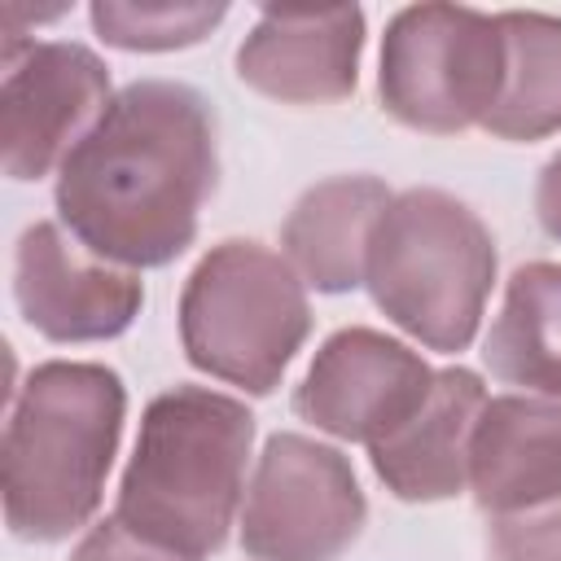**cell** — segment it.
Returning <instances> with one entry per match:
<instances>
[{
    "instance_id": "52a82bcc",
    "label": "cell",
    "mask_w": 561,
    "mask_h": 561,
    "mask_svg": "<svg viewBox=\"0 0 561 561\" xmlns=\"http://www.w3.org/2000/svg\"><path fill=\"white\" fill-rule=\"evenodd\" d=\"M368 500L351 460L307 434H272L241 508V548L254 561H337L364 530Z\"/></svg>"
},
{
    "instance_id": "9c48e42d",
    "label": "cell",
    "mask_w": 561,
    "mask_h": 561,
    "mask_svg": "<svg viewBox=\"0 0 561 561\" xmlns=\"http://www.w3.org/2000/svg\"><path fill=\"white\" fill-rule=\"evenodd\" d=\"M434 390V368L377 329H337L294 390V412L346 443H381Z\"/></svg>"
},
{
    "instance_id": "ba28073f",
    "label": "cell",
    "mask_w": 561,
    "mask_h": 561,
    "mask_svg": "<svg viewBox=\"0 0 561 561\" xmlns=\"http://www.w3.org/2000/svg\"><path fill=\"white\" fill-rule=\"evenodd\" d=\"M105 61L70 39H4V175L39 180L66 162L110 105Z\"/></svg>"
},
{
    "instance_id": "8fae6325",
    "label": "cell",
    "mask_w": 561,
    "mask_h": 561,
    "mask_svg": "<svg viewBox=\"0 0 561 561\" xmlns=\"http://www.w3.org/2000/svg\"><path fill=\"white\" fill-rule=\"evenodd\" d=\"M364 9H263L237 48V79L280 105H329L355 92Z\"/></svg>"
},
{
    "instance_id": "30bf717a",
    "label": "cell",
    "mask_w": 561,
    "mask_h": 561,
    "mask_svg": "<svg viewBox=\"0 0 561 561\" xmlns=\"http://www.w3.org/2000/svg\"><path fill=\"white\" fill-rule=\"evenodd\" d=\"M13 298L48 342H105L131 329L145 307L136 272L83 250L61 224H31L13 250Z\"/></svg>"
},
{
    "instance_id": "4fadbf2b",
    "label": "cell",
    "mask_w": 561,
    "mask_h": 561,
    "mask_svg": "<svg viewBox=\"0 0 561 561\" xmlns=\"http://www.w3.org/2000/svg\"><path fill=\"white\" fill-rule=\"evenodd\" d=\"M469 486L491 517L561 500V399H486L469 447Z\"/></svg>"
},
{
    "instance_id": "9a60e30c",
    "label": "cell",
    "mask_w": 561,
    "mask_h": 561,
    "mask_svg": "<svg viewBox=\"0 0 561 561\" xmlns=\"http://www.w3.org/2000/svg\"><path fill=\"white\" fill-rule=\"evenodd\" d=\"M482 359L500 381L561 399V263H526L508 276Z\"/></svg>"
},
{
    "instance_id": "277c9868",
    "label": "cell",
    "mask_w": 561,
    "mask_h": 561,
    "mask_svg": "<svg viewBox=\"0 0 561 561\" xmlns=\"http://www.w3.org/2000/svg\"><path fill=\"white\" fill-rule=\"evenodd\" d=\"M364 285L377 311L438 355L473 342L491 285V228L443 188L394 193L368 245Z\"/></svg>"
},
{
    "instance_id": "6da1fadb",
    "label": "cell",
    "mask_w": 561,
    "mask_h": 561,
    "mask_svg": "<svg viewBox=\"0 0 561 561\" xmlns=\"http://www.w3.org/2000/svg\"><path fill=\"white\" fill-rule=\"evenodd\" d=\"M219 180L215 110L175 79L127 83L57 167L61 228L114 267L180 259Z\"/></svg>"
},
{
    "instance_id": "ffe728a7",
    "label": "cell",
    "mask_w": 561,
    "mask_h": 561,
    "mask_svg": "<svg viewBox=\"0 0 561 561\" xmlns=\"http://www.w3.org/2000/svg\"><path fill=\"white\" fill-rule=\"evenodd\" d=\"M535 215L552 241H561V153H552L535 184Z\"/></svg>"
},
{
    "instance_id": "7a4b0ae2",
    "label": "cell",
    "mask_w": 561,
    "mask_h": 561,
    "mask_svg": "<svg viewBox=\"0 0 561 561\" xmlns=\"http://www.w3.org/2000/svg\"><path fill=\"white\" fill-rule=\"evenodd\" d=\"M127 416L123 377L105 364L48 359L9 399L0 443L4 522L18 539L57 543L101 504Z\"/></svg>"
},
{
    "instance_id": "7c38bea8",
    "label": "cell",
    "mask_w": 561,
    "mask_h": 561,
    "mask_svg": "<svg viewBox=\"0 0 561 561\" xmlns=\"http://www.w3.org/2000/svg\"><path fill=\"white\" fill-rule=\"evenodd\" d=\"M486 408L482 377L469 368L434 373L430 399L381 443L368 447L373 473L403 504H438L469 486V447Z\"/></svg>"
},
{
    "instance_id": "e0dca14e",
    "label": "cell",
    "mask_w": 561,
    "mask_h": 561,
    "mask_svg": "<svg viewBox=\"0 0 561 561\" xmlns=\"http://www.w3.org/2000/svg\"><path fill=\"white\" fill-rule=\"evenodd\" d=\"M92 31L123 53H171L202 44L224 18L228 4L206 0H96L88 9Z\"/></svg>"
},
{
    "instance_id": "3957f363",
    "label": "cell",
    "mask_w": 561,
    "mask_h": 561,
    "mask_svg": "<svg viewBox=\"0 0 561 561\" xmlns=\"http://www.w3.org/2000/svg\"><path fill=\"white\" fill-rule=\"evenodd\" d=\"M250 443L254 416L241 399L206 386L162 390L140 416L114 517L171 552H219L241 508Z\"/></svg>"
},
{
    "instance_id": "5bb4252c",
    "label": "cell",
    "mask_w": 561,
    "mask_h": 561,
    "mask_svg": "<svg viewBox=\"0 0 561 561\" xmlns=\"http://www.w3.org/2000/svg\"><path fill=\"white\" fill-rule=\"evenodd\" d=\"M390 197L394 193L377 175H333L311 184L280 228V245L302 285L316 294H351L364 285L368 245Z\"/></svg>"
},
{
    "instance_id": "d6986e66",
    "label": "cell",
    "mask_w": 561,
    "mask_h": 561,
    "mask_svg": "<svg viewBox=\"0 0 561 561\" xmlns=\"http://www.w3.org/2000/svg\"><path fill=\"white\" fill-rule=\"evenodd\" d=\"M70 561H197V557L171 552V548H162V543H149V539L131 535L118 517H105V522H96V526L79 539V548H75Z\"/></svg>"
},
{
    "instance_id": "ac0fdd59",
    "label": "cell",
    "mask_w": 561,
    "mask_h": 561,
    "mask_svg": "<svg viewBox=\"0 0 561 561\" xmlns=\"http://www.w3.org/2000/svg\"><path fill=\"white\" fill-rule=\"evenodd\" d=\"M491 561H561V500L491 517Z\"/></svg>"
},
{
    "instance_id": "5b68a950",
    "label": "cell",
    "mask_w": 561,
    "mask_h": 561,
    "mask_svg": "<svg viewBox=\"0 0 561 561\" xmlns=\"http://www.w3.org/2000/svg\"><path fill=\"white\" fill-rule=\"evenodd\" d=\"M311 333V307L294 263L259 241H219L180 294V342L193 368L272 394Z\"/></svg>"
},
{
    "instance_id": "2e32d148",
    "label": "cell",
    "mask_w": 561,
    "mask_h": 561,
    "mask_svg": "<svg viewBox=\"0 0 561 561\" xmlns=\"http://www.w3.org/2000/svg\"><path fill=\"white\" fill-rule=\"evenodd\" d=\"M504 88L482 131L500 140H543L561 131V18L535 9L500 13Z\"/></svg>"
},
{
    "instance_id": "8992f818",
    "label": "cell",
    "mask_w": 561,
    "mask_h": 561,
    "mask_svg": "<svg viewBox=\"0 0 561 561\" xmlns=\"http://www.w3.org/2000/svg\"><path fill=\"white\" fill-rule=\"evenodd\" d=\"M504 57L500 13L465 4L399 9L381 39V110L430 136L482 127L504 88Z\"/></svg>"
}]
</instances>
